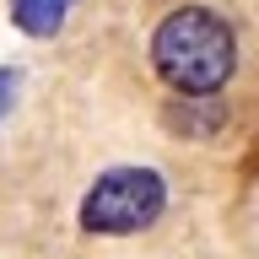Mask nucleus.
<instances>
[{"label":"nucleus","instance_id":"1","mask_svg":"<svg viewBox=\"0 0 259 259\" xmlns=\"http://www.w3.org/2000/svg\"><path fill=\"white\" fill-rule=\"evenodd\" d=\"M151 65L178 97H216L238 70L232 22L210 6H178L151 32Z\"/></svg>","mask_w":259,"mask_h":259},{"label":"nucleus","instance_id":"3","mask_svg":"<svg viewBox=\"0 0 259 259\" xmlns=\"http://www.w3.org/2000/svg\"><path fill=\"white\" fill-rule=\"evenodd\" d=\"M70 6H76V0H11V22L27 32V38H54L60 22L70 16Z\"/></svg>","mask_w":259,"mask_h":259},{"label":"nucleus","instance_id":"5","mask_svg":"<svg viewBox=\"0 0 259 259\" xmlns=\"http://www.w3.org/2000/svg\"><path fill=\"white\" fill-rule=\"evenodd\" d=\"M16 92H22V70H16V65H6V70H0V119L16 108Z\"/></svg>","mask_w":259,"mask_h":259},{"label":"nucleus","instance_id":"4","mask_svg":"<svg viewBox=\"0 0 259 259\" xmlns=\"http://www.w3.org/2000/svg\"><path fill=\"white\" fill-rule=\"evenodd\" d=\"M194 108H173L167 119L184 124V135H210V130L222 124V108H210V97H189Z\"/></svg>","mask_w":259,"mask_h":259},{"label":"nucleus","instance_id":"2","mask_svg":"<svg viewBox=\"0 0 259 259\" xmlns=\"http://www.w3.org/2000/svg\"><path fill=\"white\" fill-rule=\"evenodd\" d=\"M167 210V178L157 167H108L81 200V227L97 238L146 232Z\"/></svg>","mask_w":259,"mask_h":259}]
</instances>
